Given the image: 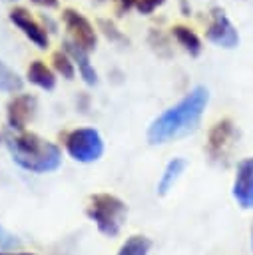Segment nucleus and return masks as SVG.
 <instances>
[{
  "mask_svg": "<svg viewBox=\"0 0 253 255\" xmlns=\"http://www.w3.org/2000/svg\"><path fill=\"white\" fill-rule=\"evenodd\" d=\"M209 92L203 86L193 88L183 100L159 114L147 128L149 143H167L193 131L207 108Z\"/></svg>",
  "mask_w": 253,
  "mask_h": 255,
  "instance_id": "1",
  "label": "nucleus"
},
{
  "mask_svg": "<svg viewBox=\"0 0 253 255\" xmlns=\"http://www.w3.org/2000/svg\"><path fill=\"white\" fill-rule=\"evenodd\" d=\"M8 151L12 159L22 167L32 173H48L60 167L62 163V151L56 143L42 139L36 133H16L6 137Z\"/></svg>",
  "mask_w": 253,
  "mask_h": 255,
  "instance_id": "2",
  "label": "nucleus"
},
{
  "mask_svg": "<svg viewBox=\"0 0 253 255\" xmlns=\"http://www.w3.org/2000/svg\"><path fill=\"white\" fill-rule=\"evenodd\" d=\"M88 217L96 223L98 231L106 237H116L126 221L127 207L126 203L110 193H96L90 197V205L86 209Z\"/></svg>",
  "mask_w": 253,
  "mask_h": 255,
  "instance_id": "3",
  "label": "nucleus"
},
{
  "mask_svg": "<svg viewBox=\"0 0 253 255\" xmlns=\"http://www.w3.org/2000/svg\"><path fill=\"white\" fill-rule=\"evenodd\" d=\"M66 149L68 153L82 163H90L102 157L104 141L98 129L94 128H78L66 135Z\"/></svg>",
  "mask_w": 253,
  "mask_h": 255,
  "instance_id": "4",
  "label": "nucleus"
},
{
  "mask_svg": "<svg viewBox=\"0 0 253 255\" xmlns=\"http://www.w3.org/2000/svg\"><path fill=\"white\" fill-rule=\"evenodd\" d=\"M62 18H64L66 28L70 30V42H74L84 52H90L96 48V30L80 12L68 8L64 10Z\"/></svg>",
  "mask_w": 253,
  "mask_h": 255,
  "instance_id": "5",
  "label": "nucleus"
},
{
  "mask_svg": "<svg viewBox=\"0 0 253 255\" xmlns=\"http://www.w3.org/2000/svg\"><path fill=\"white\" fill-rule=\"evenodd\" d=\"M207 40L221 46V48H235L239 44V34L221 8H213V12H211V24L207 28Z\"/></svg>",
  "mask_w": 253,
  "mask_h": 255,
  "instance_id": "6",
  "label": "nucleus"
},
{
  "mask_svg": "<svg viewBox=\"0 0 253 255\" xmlns=\"http://www.w3.org/2000/svg\"><path fill=\"white\" fill-rule=\"evenodd\" d=\"M233 197L243 209H253V157H245L237 163Z\"/></svg>",
  "mask_w": 253,
  "mask_h": 255,
  "instance_id": "7",
  "label": "nucleus"
},
{
  "mask_svg": "<svg viewBox=\"0 0 253 255\" xmlns=\"http://www.w3.org/2000/svg\"><path fill=\"white\" fill-rule=\"evenodd\" d=\"M34 114H36V98L30 94H20L8 102V108H6L8 126L18 133L24 131L26 124L34 118Z\"/></svg>",
  "mask_w": 253,
  "mask_h": 255,
  "instance_id": "8",
  "label": "nucleus"
},
{
  "mask_svg": "<svg viewBox=\"0 0 253 255\" xmlns=\"http://www.w3.org/2000/svg\"><path fill=\"white\" fill-rule=\"evenodd\" d=\"M10 22H12L14 26H18V28L24 32V36H26L30 42H34L38 48H46V46H48L46 30H42V26H40L24 8H14V10L10 12Z\"/></svg>",
  "mask_w": 253,
  "mask_h": 255,
  "instance_id": "9",
  "label": "nucleus"
},
{
  "mask_svg": "<svg viewBox=\"0 0 253 255\" xmlns=\"http://www.w3.org/2000/svg\"><path fill=\"white\" fill-rule=\"evenodd\" d=\"M64 46H66V54L74 60V64H78V70H80V74H82L84 82H86L88 86H94V84L98 82V74H96L94 66L90 64L88 52H84L82 48H78V46H76L74 42H70V40H66V42H64Z\"/></svg>",
  "mask_w": 253,
  "mask_h": 255,
  "instance_id": "10",
  "label": "nucleus"
},
{
  "mask_svg": "<svg viewBox=\"0 0 253 255\" xmlns=\"http://www.w3.org/2000/svg\"><path fill=\"white\" fill-rule=\"evenodd\" d=\"M231 137H233V126H231L229 120H223V122L215 124L213 129L209 131V143H207L209 153L213 157H219Z\"/></svg>",
  "mask_w": 253,
  "mask_h": 255,
  "instance_id": "11",
  "label": "nucleus"
},
{
  "mask_svg": "<svg viewBox=\"0 0 253 255\" xmlns=\"http://www.w3.org/2000/svg\"><path fill=\"white\" fill-rule=\"evenodd\" d=\"M28 80L32 84H36L38 88H42V90H54V86H56L54 72L46 64H42L40 60H36V62L30 64V68H28Z\"/></svg>",
  "mask_w": 253,
  "mask_h": 255,
  "instance_id": "12",
  "label": "nucleus"
},
{
  "mask_svg": "<svg viewBox=\"0 0 253 255\" xmlns=\"http://www.w3.org/2000/svg\"><path fill=\"white\" fill-rule=\"evenodd\" d=\"M183 169H185V159H181V157L171 159V161L165 165L163 173H161V179H159V183H157V193H159V195H165V193L173 187V183L177 181V177L183 173Z\"/></svg>",
  "mask_w": 253,
  "mask_h": 255,
  "instance_id": "13",
  "label": "nucleus"
},
{
  "mask_svg": "<svg viewBox=\"0 0 253 255\" xmlns=\"http://www.w3.org/2000/svg\"><path fill=\"white\" fill-rule=\"evenodd\" d=\"M171 32H173L175 40H177L191 56H197V54L201 52V42H199V38L195 36V32H191V30L185 28V26H173Z\"/></svg>",
  "mask_w": 253,
  "mask_h": 255,
  "instance_id": "14",
  "label": "nucleus"
},
{
  "mask_svg": "<svg viewBox=\"0 0 253 255\" xmlns=\"http://www.w3.org/2000/svg\"><path fill=\"white\" fill-rule=\"evenodd\" d=\"M22 86H24L22 78L14 70H10L4 62H0V90L14 94V92H20Z\"/></svg>",
  "mask_w": 253,
  "mask_h": 255,
  "instance_id": "15",
  "label": "nucleus"
},
{
  "mask_svg": "<svg viewBox=\"0 0 253 255\" xmlns=\"http://www.w3.org/2000/svg\"><path fill=\"white\" fill-rule=\"evenodd\" d=\"M149 239L147 237H141V235H133V237H129L124 245H122V249H120V253L118 255H147L149 253Z\"/></svg>",
  "mask_w": 253,
  "mask_h": 255,
  "instance_id": "16",
  "label": "nucleus"
},
{
  "mask_svg": "<svg viewBox=\"0 0 253 255\" xmlns=\"http://www.w3.org/2000/svg\"><path fill=\"white\" fill-rule=\"evenodd\" d=\"M52 62H54L56 72L62 74L66 80H72L74 78V62H72V58L66 52H56L52 56Z\"/></svg>",
  "mask_w": 253,
  "mask_h": 255,
  "instance_id": "17",
  "label": "nucleus"
},
{
  "mask_svg": "<svg viewBox=\"0 0 253 255\" xmlns=\"http://www.w3.org/2000/svg\"><path fill=\"white\" fill-rule=\"evenodd\" d=\"M18 245H20V239H18L14 233H10L6 227L0 225V253H4V251H8V249H14V247H18Z\"/></svg>",
  "mask_w": 253,
  "mask_h": 255,
  "instance_id": "18",
  "label": "nucleus"
},
{
  "mask_svg": "<svg viewBox=\"0 0 253 255\" xmlns=\"http://www.w3.org/2000/svg\"><path fill=\"white\" fill-rule=\"evenodd\" d=\"M163 0H135V8L141 12V14H149L153 12Z\"/></svg>",
  "mask_w": 253,
  "mask_h": 255,
  "instance_id": "19",
  "label": "nucleus"
},
{
  "mask_svg": "<svg viewBox=\"0 0 253 255\" xmlns=\"http://www.w3.org/2000/svg\"><path fill=\"white\" fill-rule=\"evenodd\" d=\"M32 2L38 6H46V8H54L58 4V0H32Z\"/></svg>",
  "mask_w": 253,
  "mask_h": 255,
  "instance_id": "20",
  "label": "nucleus"
},
{
  "mask_svg": "<svg viewBox=\"0 0 253 255\" xmlns=\"http://www.w3.org/2000/svg\"><path fill=\"white\" fill-rule=\"evenodd\" d=\"M120 2V8L122 10H127L129 6H133V0H118Z\"/></svg>",
  "mask_w": 253,
  "mask_h": 255,
  "instance_id": "21",
  "label": "nucleus"
},
{
  "mask_svg": "<svg viewBox=\"0 0 253 255\" xmlns=\"http://www.w3.org/2000/svg\"><path fill=\"white\" fill-rule=\"evenodd\" d=\"M0 255H34V253H0Z\"/></svg>",
  "mask_w": 253,
  "mask_h": 255,
  "instance_id": "22",
  "label": "nucleus"
},
{
  "mask_svg": "<svg viewBox=\"0 0 253 255\" xmlns=\"http://www.w3.org/2000/svg\"><path fill=\"white\" fill-rule=\"evenodd\" d=\"M251 247H253V227H251Z\"/></svg>",
  "mask_w": 253,
  "mask_h": 255,
  "instance_id": "23",
  "label": "nucleus"
},
{
  "mask_svg": "<svg viewBox=\"0 0 253 255\" xmlns=\"http://www.w3.org/2000/svg\"><path fill=\"white\" fill-rule=\"evenodd\" d=\"M6 2H16V0H6Z\"/></svg>",
  "mask_w": 253,
  "mask_h": 255,
  "instance_id": "24",
  "label": "nucleus"
}]
</instances>
